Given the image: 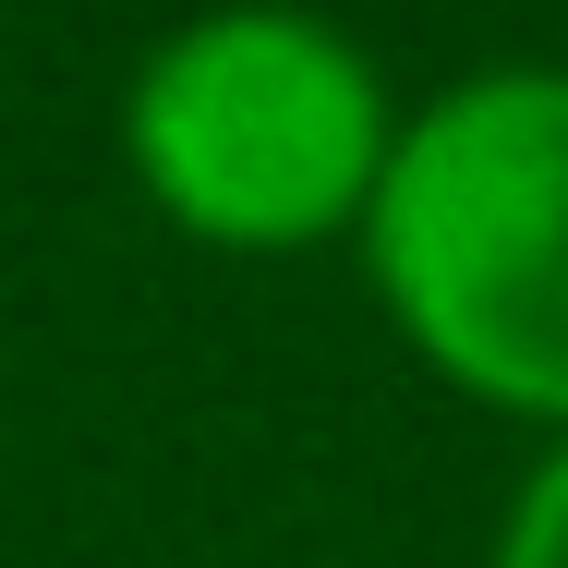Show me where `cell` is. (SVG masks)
<instances>
[{
	"instance_id": "obj_1",
	"label": "cell",
	"mask_w": 568,
	"mask_h": 568,
	"mask_svg": "<svg viewBox=\"0 0 568 568\" xmlns=\"http://www.w3.org/2000/svg\"><path fill=\"white\" fill-rule=\"evenodd\" d=\"M375 278L436 363L568 412V73H484L387 145Z\"/></svg>"
},
{
	"instance_id": "obj_2",
	"label": "cell",
	"mask_w": 568,
	"mask_h": 568,
	"mask_svg": "<svg viewBox=\"0 0 568 568\" xmlns=\"http://www.w3.org/2000/svg\"><path fill=\"white\" fill-rule=\"evenodd\" d=\"M133 158L170 219L206 242H303L387 170V110L339 24L315 12H206L133 85Z\"/></svg>"
},
{
	"instance_id": "obj_3",
	"label": "cell",
	"mask_w": 568,
	"mask_h": 568,
	"mask_svg": "<svg viewBox=\"0 0 568 568\" xmlns=\"http://www.w3.org/2000/svg\"><path fill=\"white\" fill-rule=\"evenodd\" d=\"M496 568H568V448L532 471V496H520V520H508Z\"/></svg>"
}]
</instances>
